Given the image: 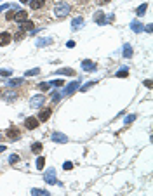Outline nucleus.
I'll use <instances>...</instances> for the list:
<instances>
[{
  "mask_svg": "<svg viewBox=\"0 0 153 196\" xmlns=\"http://www.w3.org/2000/svg\"><path fill=\"white\" fill-rule=\"evenodd\" d=\"M71 12V5L68 4V2H57L56 5H54V16L56 17H66L68 14Z\"/></svg>",
  "mask_w": 153,
  "mask_h": 196,
  "instance_id": "1",
  "label": "nucleus"
},
{
  "mask_svg": "<svg viewBox=\"0 0 153 196\" xmlns=\"http://www.w3.org/2000/svg\"><path fill=\"white\" fill-rule=\"evenodd\" d=\"M43 102H45V96H43V94H37V96H33L30 99V106L31 108H42Z\"/></svg>",
  "mask_w": 153,
  "mask_h": 196,
  "instance_id": "2",
  "label": "nucleus"
},
{
  "mask_svg": "<svg viewBox=\"0 0 153 196\" xmlns=\"http://www.w3.org/2000/svg\"><path fill=\"white\" fill-rule=\"evenodd\" d=\"M80 89V82H71L70 85H66V89L63 90V94L61 96H68V94H75L77 90Z\"/></svg>",
  "mask_w": 153,
  "mask_h": 196,
  "instance_id": "3",
  "label": "nucleus"
},
{
  "mask_svg": "<svg viewBox=\"0 0 153 196\" xmlns=\"http://www.w3.org/2000/svg\"><path fill=\"white\" fill-rule=\"evenodd\" d=\"M54 173H56V170H54V168H49L45 173H43V181H45L47 184H56V182H57V179H56Z\"/></svg>",
  "mask_w": 153,
  "mask_h": 196,
  "instance_id": "4",
  "label": "nucleus"
},
{
  "mask_svg": "<svg viewBox=\"0 0 153 196\" xmlns=\"http://www.w3.org/2000/svg\"><path fill=\"white\" fill-rule=\"evenodd\" d=\"M51 113H52V110H51V108H43L42 106V110L38 111V122H47L49 120V116H51Z\"/></svg>",
  "mask_w": 153,
  "mask_h": 196,
  "instance_id": "5",
  "label": "nucleus"
},
{
  "mask_svg": "<svg viewBox=\"0 0 153 196\" xmlns=\"http://www.w3.org/2000/svg\"><path fill=\"white\" fill-rule=\"evenodd\" d=\"M11 42H12V35L9 31H2V33H0V47L9 45Z\"/></svg>",
  "mask_w": 153,
  "mask_h": 196,
  "instance_id": "6",
  "label": "nucleus"
},
{
  "mask_svg": "<svg viewBox=\"0 0 153 196\" xmlns=\"http://www.w3.org/2000/svg\"><path fill=\"white\" fill-rule=\"evenodd\" d=\"M19 30H23V31H31L33 28H35V25H33V21H30V19H25V21H19Z\"/></svg>",
  "mask_w": 153,
  "mask_h": 196,
  "instance_id": "7",
  "label": "nucleus"
},
{
  "mask_svg": "<svg viewBox=\"0 0 153 196\" xmlns=\"http://www.w3.org/2000/svg\"><path fill=\"white\" fill-rule=\"evenodd\" d=\"M38 118H35V116H30V118H26L25 120V127L28 128V130H35L37 127H38Z\"/></svg>",
  "mask_w": 153,
  "mask_h": 196,
  "instance_id": "8",
  "label": "nucleus"
},
{
  "mask_svg": "<svg viewBox=\"0 0 153 196\" xmlns=\"http://www.w3.org/2000/svg\"><path fill=\"white\" fill-rule=\"evenodd\" d=\"M5 136L9 137V141H17V139L21 137V134H19V130H17V128H14V127L7 128V132H5Z\"/></svg>",
  "mask_w": 153,
  "mask_h": 196,
  "instance_id": "9",
  "label": "nucleus"
},
{
  "mask_svg": "<svg viewBox=\"0 0 153 196\" xmlns=\"http://www.w3.org/2000/svg\"><path fill=\"white\" fill-rule=\"evenodd\" d=\"M30 7L33 9V11H40L42 7H45V4H47V0H30Z\"/></svg>",
  "mask_w": 153,
  "mask_h": 196,
  "instance_id": "10",
  "label": "nucleus"
},
{
  "mask_svg": "<svg viewBox=\"0 0 153 196\" xmlns=\"http://www.w3.org/2000/svg\"><path fill=\"white\" fill-rule=\"evenodd\" d=\"M52 141L54 142H59V144H64V142H68V137L64 136V134H61V132H54L52 134Z\"/></svg>",
  "mask_w": 153,
  "mask_h": 196,
  "instance_id": "11",
  "label": "nucleus"
},
{
  "mask_svg": "<svg viewBox=\"0 0 153 196\" xmlns=\"http://www.w3.org/2000/svg\"><path fill=\"white\" fill-rule=\"evenodd\" d=\"M82 68H84L85 71H96V68H98V66H96V62L87 61V59H85V61H82Z\"/></svg>",
  "mask_w": 153,
  "mask_h": 196,
  "instance_id": "12",
  "label": "nucleus"
},
{
  "mask_svg": "<svg viewBox=\"0 0 153 196\" xmlns=\"http://www.w3.org/2000/svg\"><path fill=\"white\" fill-rule=\"evenodd\" d=\"M84 23H85V19H84L82 16L75 17V19L71 21V30H80V26H84Z\"/></svg>",
  "mask_w": 153,
  "mask_h": 196,
  "instance_id": "13",
  "label": "nucleus"
},
{
  "mask_svg": "<svg viewBox=\"0 0 153 196\" xmlns=\"http://www.w3.org/2000/svg\"><path fill=\"white\" fill-rule=\"evenodd\" d=\"M94 21H96L98 25H106V16H104V12L98 11V12L94 14Z\"/></svg>",
  "mask_w": 153,
  "mask_h": 196,
  "instance_id": "14",
  "label": "nucleus"
},
{
  "mask_svg": "<svg viewBox=\"0 0 153 196\" xmlns=\"http://www.w3.org/2000/svg\"><path fill=\"white\" fill-rule=\"evenodd\" d=\"M56 75H66V76H75V70L71 68H61L56 71Z\"/></svg>",
  "mask_w": 153,
  "mask_h": 196,
  "instance_id": "15",
  "label": "nucleus"
},
{
  "mask_svg": "<svg viewBox=\"0 0 153 196\" xmlns=\"http://www.w3.org/2000/svg\"><path fill=\"white\" fill-rule=\"evenodd\" d=\"M17 11H19V9H17L16 5H12V7H11V11L5 14V19H7V21H14V17H16V12H17Z\"/></svg>",
  "mask_w": 153,
  "mask_h": 196,
  "instance_id": "16",
  "label": "nucleus"
},
{
  "mask_svg": "<svg viewBox=\"0 0 153 196\" xmlns=\"http://www.w3.org/2000/svg\"><path fill=\"white\" fill-rule=\"evenodd\" d=\"M14 19L17 21V23H19V21H25V19H28V12H26V11H17Z\"/></svg>",
  "mask_w": 153,
  "mask_h": 196,
  "instance_id": "17",
  "label": "nucleus"
},
{
  "mask_svg": "<svg viewBox=\"0 0 153 196\" xmlns=\"http://www.w3.org/2000/svg\"><path fill=\"white\" fill-rule=\"evenodd\" d=\"M130 28H132V31L134 33H139V31H143V25L139 23V21H132V23H130Z\"/></svg>",
  "mask_w": 153,
  "mask_h": 196,
  "instance_id": "18",
  "label": "nucleus"
},
{
  "mask_svg": "<svg viewBox=\"0 0 153 196\" xmlns=\"http://www.w3.org/2000/svg\"><path fill=\"white\" fill-rule=\"evenodd\" d=\"M4 97H5L7 101H16V99H17V92H14V90H5V92H4Z\"/></svg>",
  "mask_w": 153,
  "mask_h": 196,
  "instance_id": "19",
  "label": "nucleus"
},
{
  "mask_svg": "<svg viewBox=\"0 0 153 196\" xmlns=\"http://www.w3.org/2000/svg\"><path fill=\"white\" fill-rule=\"evenodd\" d=\"M31 194H35V196H47V194H49V191H45V189H38V187H33V189H31Z\"/></svg>",
  "mask_w": 153,
  "mask_h": 196,
  "instance_id": "20",
  "label": "nucleus"
},
{
  "mask_svg": "<svg viewBox=\"0 0 153 196\" xmlns=\"http://www.w3.org/2000/svg\"><path fill=\"white\" fill-rule=\"evenodd\" d=\"M124 57H132V47H130L129 43L124 45Z\"/></svg>",
  "mask_w": 153,
  "mask_h": 196,
  "instance_id": "21",
  "label": "nucleus"
},
{
  "mask_svg": "<svg viewBox=\"0 0 153 196\" xmlns=\"http://www.w3.org/2000/svg\"><path fill=\"white\" fill-rule=\"evenodd\" d=\"M52 40L51 38H38L37 40V47H43V45H49Z\"/></svg>",
  "mask_w": 153,
  "mask_h": 196,
  "instance_id": "22",
  "label": "nucleus"
},
{
  "mask_svg": "<svg viewBox=\"0 0 153 196\" xmlns=\"http://www.w3.org/2000/svg\"><path fill=\"white\" fill-rule=\"evenodd\" d=\"M21 83H23V78H12V80L7 82L9 87H17V85H21Z\"/></svg>",
  "mask_w": 153,
  "mask_h": 196,
  "instance_id": "23",
  "label": "nucleus"
},
{
  "mask_svg": "<svg viewBox=\"0 0 153 196\" xmlns=\"http://www.w3.org/2000/svg\"><path fill=\"white\" fill-rule=\"evenodd\" d=\"M115 76H117V78H125V76H129V70H127V68H122L120 71L115 73Z\"/></svg>",
  "mask_w": 153,
  "mask_h": 196,
  "instance_id": "24",
  "label": "nucleus"
},
{
  "mask_svg": "<svg viewBox=\"0 0 153 196\" xmlns=\"http://www.w3.org/2000/svg\"><path fill=\"white\" fill-rule=\"evenodd\" d=\"M43 167H45V158H43V156H38V158H37V168H38V170H43Z\"/></svg>",
  "mask_w": 153,
  "mask_h": 196,
  "instance_id": "25",
  "label": "nucleus"
},
{
  "mask_svg": "<svg viewBox=\"0 0 153 196\" xmlns=\"http://www.w3.org/2000/svg\"><path fill=\"white\" fill-rule=\"evenodd\" d=\"M38 89H40L42 92H47V90L51 89V83H49V82H42V83H38Z\"/></svg>",
  "mask_w": 153,
  "mask_h": 196,
  "instance_id": "26",
  "label": "nucleus"
},
{
  "mask_svg": "<svg viewBox=\"0 0 153 196\" xmlns=\"http://www.w3.org/2000/svg\"><path fill=\"white\" fill-rule=\"evenodd\" d=\"M146 9H148V4H143V5H139V7H138V11H136V14H138V16L141 17V16H143V14L146 12Z\"/></svg>",
  "mask_w": 153,
  "mask_h": 196,
  "instance_id": "27",
  "label": "nucleus"
},
{
  "mask_svg": "<svg viewBox=\"0 0 153 196\" xmlns=\"http://www.w3.org/2000/svg\"><path fill=\"white\" fill-rule=\"evenodd\" d=\"M42 142H35L33 146H31V153H40V151H42Z\"/></svg>",
  "mask_w": 153,
  "mask_h": 196,
  "instance_id": "28",
  "label": "nucleus"
},
{
  "mask_svg": "<svg viewBox=\"0 0 153 196\" xmlns=\"http://www.w3.org/2000/svg\"><path fill=\"white\" fill-rule=\"evenodd\" d=\"M51 83V87H63L64 85V82L61 80V78H57V80H52V82H49Z\"/></svg>",
  "mask_w": 153,
  "mask_h": 196,
  "instance_id": "29",
  "label": "nucleus"
},
{
  "mask_svg": "<svg viewBox=\"0 0 153 196\" xmlns=\"http://www.w3.org/2000/svg\"><path fill=\"white\" fill-rule=\"evenodd\" d=\"M61 97H63V96H61V92H56V90H54V92L51 94V99H52V102H57Z\"/></svg>",
  "mask_w": 153,
  "mask_h": 196,
  "instance_id": "30",
  "label": "nucleus"
},
{
  "mask_svg": "<svg viewBox=\"0 0 153 196\" xmlns=\"http://www.w3.org/2000/svg\"><path fill=\"white\" fill-rule=\"evenodd\" d=\"M40 73V70L38 68H33V70H28L26 71V76H35V75H38Z\"/></svg>",
  "mask_w": 153,
  "mask_h": 196,
  "instance_id": "31",
  "label": "nucleus"
},
{
  "mask_svg": "<svg viewBox=\"0 0 153 196\" xmlns=\"http://www.w3.org/2000/svg\"><path fill=\"white\" fill-rule=\"evenodd\" d=\"M17 161H19V156H17V155H11V156H9V163H11V165H16Z\"/></svg>",
  "mask_w": 153,
  "mask_h": 196,
  "instance_id": "32",
  "label": "nucleus"
},
{
  "mask_svg": "<svg viewBox=\"0 0 153 196\" xmlns=\"http://www.w3.org/2000/svg\"><path fill=\"white\" fill-rule=\"evenodd\" d=\"M63 168H64V170H71V168H73V163H71V161H64V163H63Z\"/></svg>",
  "mask_w": 153,
  "mask_h": 196,
  "instance_id": "33",
  "label": "nucleus"
},
{
  "mask_svg": "<svg viewBox=\"0 0 153 196\" xmlns=\"http://www.w3.org/2000/svg\"><path fill=\"white\" fill-rule=\"evenodd\" d=\"M12 71L11 70H0V76H11Z\"/></svg>",
  "mask_w": 153,
  "mask_h": 196,
  "instance_id": "34",
  "label": "nucleus"
},
{
  "mask_svg": "<svg viewBox=\"0 0 153 196\" xmlns=\"http://www.w3.org/2000/svg\"><path fill=\"white\" fill-rule=\"evenodd\" d=\"M134 120H136V115H130V116H127V118H125V125H127V123H132Z\"/></svg>",
  "mask_w": 153,
  "mask_h": 196,
  "instance_id": "35",
  "label": "nucleus"
},
{
  "mask_svg": "<svg viewBox=\"0 0 153 196\" xmlns=\"http://www.w3.org/2000/svg\"><path fill=\"white\" fill-rule=\"evenodd\" d=\"M151 85H153L151 80H144V87H146V89H151Z\"/></svg>",
  "mask_w": 153,
  "mask_h": 196,
  "instance_id": "36",
  "label": "nucleus"
},
{
  "mask_svg": "<svg viewBox=\"0 0 153 196\" xmlns=\"http://www.w3.org/2000/svg\"><path fill=\"white\" fill-rule=\"evenodd\" d=\"M96 2H98L99 5H106V4H110V0H96Z\"/></svg>",
  "mask_w": 153,
  "mask_h": 196,
  "instance_id": "37",
  "label": "nucleus"
},
{
  "mask_svg": "<svg viewBox=\"0 0 153 196\" xmlns=\"http://www.w3.org/2000/svg\"><path fill=\"white\" fill-rule=\"evenodd\" d=\"M12 5H9V4H5V5H0V12H2V11H7V9H11Z\"/></svg>",
  "mask_w": 153,
  "mask_h": 196,
  "instance_id": "38",
  "label": "nucleus"
},
{
  "mask_svg": "<svg viewBox=\"0 0 153 196\" xmlns=\"http://www.w3.org/2000/svg\"><path fill=\"white\" fill-rule=\"evenodd\" d=\"M66 47H75V42H73V40H70V42L66 43Z\"/></svg>",
  "mask_w": 153,
  "mask_h": 196,
  "instance_id": "39",
  "label": "nucleus"
},
{
  "mask_svg": "<svg viewBox=\"0 0 153 196\" xmlns=\"http://www.w3.org/2000/svg\"><path fill=\"white\" fill-rule=\"evenodd\" d=\"M113 19H115V16H113V14H110V16L106 17V23H108V21H113Z\"/></svg>",
  "mask_w": 153,
  "mask_h": 196,
  "instance_id": "40",
  "label": "nucleus"
},
{
  "mask_svg": "<svg viewBox=\"0 0 153 196\" xmlns=\"http://www.w3.org/2000/svg\"><path fill=\"white\" fill-rule=\"evenodd\" d=\"M151 28H153V26H151V25H148V26H144V30H146V31H148V33H151Z\"/></svg>",
  "mask_w": 153,
  "mask_h": 196,
  "instance_id": "41",
  "label": "nucleus"
},
{
  "mask_svg": "<svg viewBox=\"0 0 153 196\" xmlns=\"http://www.w3.org/2000/svg\"><path fill=\"white\" fill-rule=\"evenodd\" d=\"M5 151V146H0V153H4Z\"/></svg>",
  "mask_w": 153,
  "mask_h": 196,
  "instance_id": "42",
  "label": "nucleus"
},
{
  "mask_svg": "<svg viewBox=\"0 0 153 196\" xmlns=\"http://www.w3.org/2000/svg\"><path fill=\"white\" fill-rule=\"evenodd\" d=\"M21 2H23V4H28V2H30V0H21Z\"/></svg>",
  "mask_w": 153,
  "mask_h": 196,
  "instance_id": "43",
  "label": "nucleus"
},
{
  "mask_svg": "<svg viewBox=\"0 0 153 196\" xmlns=\"http://www.w3.org/2000/svg\"><path fill=\"white\" fill-rule=\"evenodd\" d=\"M75 2H84V0H75ZM85 2H87V0H85Z\"/></svg>",
  "mask_w": 153,
  "mask_h": 196,
  "instance_id": "44",
  "label": "nucleus"
},
{
  "mask_svg": "<svg viewBox=\"0 0 153 196\" xmlns=\"http://www.w3.org/2000/svg\"><path fill=\"white\" fill-rule=\"evenodd\" d=\"M0 141H2V132H0Z\"/></svg>",
  "mask_w": 153,
  "mask_h": 196,
  "instance_id": "45",
  "label": "nucleus"
},
{
  "mask_svg": "<svg viewBox=\"0 0 153 196\" xmlns=\"http://www.w3.org/2000/svg\"><path fill=\"white\" fill-rule=\"evenodd\" d=\"M0 94H2V89H0Z\"/></svg>",
  "mask_w": 153,
  "mask_h": 196,
  "instance_id": "46",
  "label": "nucleus"
}]
</instances>
